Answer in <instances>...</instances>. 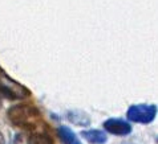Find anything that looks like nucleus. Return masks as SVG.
I'll return each instance as SVG.
<instances>
[{"label": "nucleus", "instance_id": "obj_11", "mask_svg": "<svg viewBox=\"0 0 158 144\" xmlns=\"http://www.w3.org/2000/svg\"><path fill=\"white\" fill-rule=\"evenodd\" d=\"M2 106H3V95L0 94V107H2Z\"/></svg>", "mask_w": 158, "mask_h": 144}, {"label": "nucleus", "instance_id": "obj_8", "mask_svg": "<svg viewBox=\"0 0 158 144\" xmlns=\"http://www.w3.org/2000/svg\"><path fill=\"white\" fill-rule=\"evenodd\" d=\"M12 144H27V138H25L23 134H17V135H15Z\"/></svg>", "mask_w": 158, "mask_h": 144}, {"label": "nucleus", "instance_id": "obj_10", "mask_svg": "<svg viewBox=\"0 0 158 144\" xmlns=\"http://www.w3.org/2000/svg\"><path fill=\"white\" fill-rule=\"evenodd\" d=\"M0 144H6V138H4V135L2 134V131H0Z\"/></svg>", "mask_w": 158, "mask_h": 144}, {"label": "nucleus", "instance_id": "obj_2", "mask_svg": "<svg viewBox=\"0 0 158 144\" xmlns=\"http://www.w3.org/2000/svg\"><path fill=\"white\" fill-rule=\"evenodd\" d=\"M157 115V107L154 104H133L129 107L126 116L130 122L134 123L148 124L152 123L156 119Z\"/></svg>", "mask_w": 158, "mask_h": 144}, {"label": "nucleus", "instance_id": "obj_6", "mask_svg": "<svg viewBox=\"0 0 158 144\" xmlns=\"http://www.w3.org/2000/svg\"><path fill=\"white\" fill-rule=\"evenodd\" d=\"M57 134L60 140L63 142V144H81L80 139L77 138V135L73 131L67 127V126H60L57 128Z\"/></svg>", "mask_w": 158, "mask_h": 144}, {"label": "nucleus", "instance_id": "obj_4", "mask_svg": "<svg viewBox=\"0 0 158 144\" xmlns=\"http://www.w3.org/2000/svg\"><path fill=\"white\" fill-rule=\"evenodd\" d=\"M104 128L106 132L116 135V136H126L131 132V126L129 122L118 118H110L104 122Z\"/></svg>", "mask_w": 158, "mask_h": 144}, {"label": "nucleus", "instance_id": "obj_7", "mask_svg": "<svg viewBox=\"0 0 158 144\" xmlns=\"http://www.w3.org/2000/svg\"><path fill=\"white\" fill-rule=\"evenodd\" d=\"M27 144H55V143L45 131H37V132H32L31 136L27 138Z\"/></svg>", "mask_w": 158, "mask_h": 144}, {"label": "nucleus", "instance_id": "obj_1", "mask_svg": "<svg viewBox=\"0 0 158 144\" xmlns=\"http://www.w3.org/2000/svg\"><path fill=\"white\" fill-rule=\"evenodd\" d=\"M7 118L15 127L21 128L24 131L37 132V131H43L41 128L44 127L41 112L35 104H29V103L15 104V106L8 108Z\"/></svg>", "mask_w": 158, "mask_h": 144}, {"label": "nucleus", "instance_id": "obj_9", "mask_svg": "<svg viewBox=\"0 0 158 144\" xmlns=\"http://www.w3.org/2000/svg\"><path fill=\"white\" fill-rule=\"evenodd\" d=\"M0 77L4 78V80H11L10 76H8V74L4 72V69H2V66H0Z\"/></svg>", "mask_w": 158, "mask_h": 144}, {"label": "nucleus", "instance_id": "obj_5", "mask_svg": "<svg viewBox=\"0 0 158 144\" xmlns=\"http://www.w3.org/2000/svg\"><path fill=\"white\" fill-rule=\"evenodd\" d=\"M81 136L84 138L88 143H90V144H104V143H106V140H108L106 134H105L104 131H100V130H86V131H82Z\"/></svg>", "mask_w": 158, "mask_h": 144}, {"label": "nucleus", "instance_id": "obj_3", "mask_svg": "<svg viewBox=\"0 0 158 144\" xmlns=\"http://www.w3.org/2000/svg\"><path fill=\"white\" fill-rule=\"evenodd\" d=\"M0 94L10 99H20V98H25L28 95H31L29 91L24 86L17 84L16 81L12 80V81L3 82L2 77H0Z\"/></svg>", "mask_w": 158, "mask_h": 144}]
</instances>
